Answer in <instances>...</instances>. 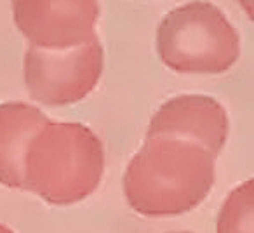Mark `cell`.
Segmentation results:
<instances>
[{"label": "cell", "mask_w": 254, "mask_h": 233, "mask_svg": "<svg viewBox=\"0 0 254 233\" xmlns=\"http://www.w3.org/2000/svg\"><path fill=\"white\" fill-rule=\"evenodd\" d=\"M216 157L185 139L146 138L124 174V193L136 212L148 218L180 216L211 191Z\"/></svg>", "instance_id": "6da1fadb"}, {"label": "cell", "mask_w": 254, "mask_h": 233, "mask_svg": "<svg viewBox=\"0 0 254 233\" xmlns=\"http://www.w3.org/2000/svg\"><path fill=\"white\" fill-rule=\"evenodd\" d=\"M105 173V148L78 122H49L25 153L23 190L54 205H71L96 191Z\"/></svg>", "instance_id": "7a4b0ae2"}, {"label": "cell", "mask_w": 254, "mask_h": 233, "mask_svg": "<svg viewBox=\"0 0 254 233\" xmlns=\"http://www.w3.org/2000/svg\"><path fill=\"white\" fill-rule=\"evenodd\" d=\"M157 51L180 73H223L240 56V39L223 11L188 2L167 12L157 28Z\"/></svg>", "instance_id": "3957f363"}, {"label": "cell", "mask_w": 254, "mask_h": 233, "mask_svg": "<svg viewBox=\"0 0 254 233\" xmlns=\"http://www.w3.org/2000/svg\"><path fill=\"white\" fill-rule=\"evenodd\" d=\"M103 63L105 54L98 37L68 51H44L30 46L25 54L26 89L42 105H71L98 85Z\"/></svg>", "instance_id": "277c9868"}, {"label": "cell", "mask_w": 254, "mask_h": 233, "mask_svg": "<svg viewBox=\"0 0 254 233\" xmlns=\"http://www.w3.org/2000/svg\"><path fill=\"white\" fill-rule=\"evenodd\" d=\"M14 23L32 47L68 51L96 39L99 5L94 0H18Z\"/></svg>", "instance_id": "5b68a950"}, {"label": "cell", "mask_w": 254, "mask_h": 233, "mask_svg": "<svg viewBox=\"0 0 254 233\" xmlns=\"http://www.w3.org/2000/svg\"><path fill=\"white\" fill-rule=\"evenodd\" d=\"M226 110L214 98L183 94L164 103L150 120L146 138L185 139L218 157L228 138Z\"/></svg>", "instance_id": "8992f818"}, {"label": "cell", "mask_w": 254, "mask_h": 233, "mask_svg": "<svg viewBox=\"0 0 254 233\" xmlns=\"http://www.w3.org/2000/svg\"><path fill=\"white\" fill-rule=\"evenodd\" d=\"M49 122L39 108L28 103L0 105V183L23 190V162L28 143Z\"/></svg>", "instance_id": "52a82bcc"}, {"label": "cell", "mask_w": 254, "mask_h": 233, "mask_svg": "<svg viewBox=\"0 0 254 233\" xmlns=\"http://www.w3.org/2000/svg\"><path fill=\"white\" fill-rule=\"evenodd\" d=\"M253 179L242 183L228 195L218 216V233H254Z\"/></svg>", "instance_id": "ba28073f"}, {"label": "cell", "mask_w": 254, "mask_h": 233, "mask_svg": "<svg viewBox=\"0 0 254 233\" xmlns=\"http://www.w3.org/2000/svg\"><path fill=\"white\" fill-rule=\"evenodd\" d=\"M0 233H14L11 228H7L5 225H0Z\"/></svg>", "instance_id": "9c48e42d"}, {"label": "cell", "mask_w": 254, "mask_h": 233, "mask_svg": "<svg viewBox=\"0 0 254 233\" xmlns=\"http://www.w3.org/2000/svg\"><path fill=\"white\" fill-rule=\"evenodd\" d=\"M171 233H191V232H171Z\"/></svg>", "instance_id": "30bf717a"}]
</instances>
